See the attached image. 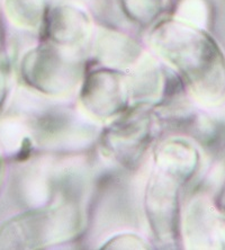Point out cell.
I'll list each match as a JSON object with an SVG mask.
<instances>
[{
    "instance_id": "1",
    "label": "cell",
    "mask_w": 225,
    "mask_h": 250,
    "mask_svg": "<svg viewBox=\"0 0 225 250\" xmlns=\"http://www.w3.org/2000/svg\"><path fill=\"white\" fill-rule=\"evenodd\" d=\"M151 49L195 91H201L213 75L216 51L208 38L176 17H164L147 36Z\"/></svg>"
},
{
    "instance_id": "2",
    "label": "cell",
    "mask_w": 225,
    "mask_h": 250,
    "mask_svg": "<svg viewBox=\"0 0 225 250\" xmlns=\"http://www.w3.org/2000/svg\"><path fill=\"white\" fill-rule=\"evenodd\" d=\"M83 227L76 201L61 200L53 207L34 208L0 226V249H40L73 240Z\"/></svg>"
},
{
    "instance_id": "3",
    "label": "cell",
    "mask_w": 225,
    "mask_h": 250,
    "mask_svg": "<svg viewBox=\"0 0 225 250\" xmlns=\"http://www.w3.org/2000/svg\"><path fill=\"white\" fill-rule=\"evenodd\" d=\"M86 73L82 53L44 41L21 59L20 76L35 93L53 98L66 97L78 89Z\"/></svg>"
},
{
    "instance_id": "4",
    "label": "cell",
    "mask_w": 225,
    "mask_h": 250,
    "mask_svg": "<svg viewBox=\"0 0 225 250\" xmlns=\"http://www.w3.org/2000/svg\"><path fill=\"white\" fill-rule=\"evenodd\" d=\"M150 108L131 106L102 131V149L121 166L136 168L149 149L153 139V115Z\"/></svg>"
},
{
    "instance_id": "5",
    "label": "cell",
    "mask_w": 225,
    "mask_h": 250,
    "mask_svg": "<svg viewBox=\"0 0 225 250\" xmlns=\"http://www.w3.org/2000/svg\"><path fill=\"white\" fill-rule=\"evenodd\" d=\"M79 101L88 116L110 122L131 107L127 73L110 68H97L84 73Z\"/></svg>"
},
{
    "instance_id": "6",
    "label": "cell",
    "mask_w": 225,
    "mask_h": 250,
    "mask_svg": "<svg viewBox=\"0 0 225 250\" xmlns=\"http://www.w3.org/2000/svg\"><path fill=\"white\" fill-rule=\"evenodd\" d=\"M179 182L154 168L146 184L144 209L150 229L157 240L175 246L178 237Z\"/></svg>"
},
{
    "instance_id": "7",
    "label": "cell",
    "mask_w": 225,
    "mask_h": 250,
    "mask_svg": "<svg viewBox=\"0 0 225 250\" xmlns=\"http://www.w3.org/2000/svg\"><path fill=\"white\" fill-rule=\"evenodd\" d=\"M41 31L44 41L79 53L90 45L95 32L89 15L68 1L50 5Z\"/></svg>"
},
{
    "instance_id": "8",
    "label": "cell",
    "mask_w": 225,
    "mask_h": 250,
    "mask_svg": "<svg viewBox=\"0 0 225 250\" xmlns=\"http://www.w3.org/2000/svg\"><path fill=\"white\" fill-rule=\"evenodd\" d=\"M127 73L131 106L152 107L164 104L176 95L178 75L161 65L157 59L143 54Z\"/></svg>"
},
{
    "instance_id": "9",
    "label": "cell",
    "mask_w": 225,
    "mask_h": 250,
    "mask_svg": "<svg viewBox=\"0 0 225 250\" xmlns=\"http://www.w3.org/2000/svg\"><path fill=\"white\" fill-rule=\"evenodd\" d=\"M91 50L96 62L102 67L123 71L134 67L144 54L141 45L124 33L102 27L94 32Z\"/></svg>"
},
{
    "instance_id": "10",
    "label": "cell",
    "mask_w": 225,
    "mask_h": 250,
    "mask_svg": "<svg viewBox=\"0 0 225 250\" xmlns=\"http://www.w3.org/2000/svg\"><path fill=\"white\" fill-rule=\"evenodd\" d=\"M156 168L183 183L188 179L196 166L195 151L182 140L168 139L154 150Z\"/></svg>"
},
{
    "instance_id": "11",
    "label": "cell",
    "mask_w": 225,
    "mask_h": 250,
    "mask_svg": "<svg viewBox=\"0 0 225 250\" xmlns=\"http://www.w3.org/2000/svg\"><path fill=\"white\" fill-rule=\"evenodd\" d=\"M51 0H6L5 10L15 26L24 29H41Z\"/></svg>"
},
{
    "instance_id": "12",
    "label": "cell",
    "mask_w": 225,
    "mask_h": 250,
    "mask_svg": "<svg viewBox=\"0 0 225 250\" xmlns=\"http://www.w3.org/2000/svg\"><path fill=\"white\" fill-rule=\"evenodd\" d=\"M123 13L133 23L150 26L164 18L172 0H120Z\"/></svg>"
},
{
    "instance_id": "13",
    "label": "cell",
    "mask_w": 225,
    "mask_h": 250,
    "mask_svg": "<svg viewBox=\"0 0 225 250\" xmlns=\"http://www.w3.org/2000/svg\"><path fill=\"white\" fill-rule=\"evenodd\" d=\"M104 249H147L149 245L138 234H117L102 246Z\"/></svg>"
},
{
    "instance_id": "14",
    "label": "cell",
    "mask_w": 225,
    "mask_h": 250,
    "mask_svg": "<svg viewBox=\"0 0 225 250\" xmlns=\"http://www.w3.org/2000/svg\"><path fill=\"white\" fill-rule=\"evenodd\" d=\"M10 83V63L6 54L0 52V111L5 104Z\"/></svg>"
}]
</instances>
